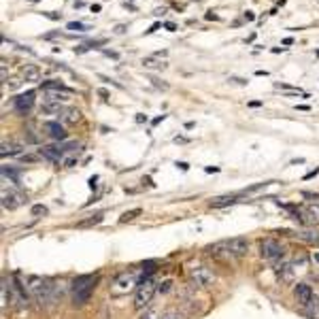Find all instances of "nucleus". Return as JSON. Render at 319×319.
I'll return each mask as SVG.
<instances>
[{"instance_id": "obj_35", "label": "nucleus", "mask_w": 319, "mask_h": 319, "mask_svg": "<svg viewBox=\"0 0 319 319\" xmlns=\"http://www.w3.org/2000/svg\"><path fill=\"white\" fill-rule=\"evenodd\" d=\"M60 30H51V32H47V34H43V38L45 40H51V38H57V37H60Z\"/></svg>"}, {"instance_id": "obj_34", "label": "nucleus", "mask_w": 319, "mask_h": 319, "mask_svg": "<svg viewBox=\"0 0 319 319\" xmlns=\"http://www.w3.org/2000/svg\"><path fill=\"white\" fill-rule=\"evenodd\" d=\"M170 287H172V281H164V283H160V285H158V292L166 294V292H170Z\"/></svg>"}, {"instance_id": "obj_25", "label": "nucleus", "mask_w": 319, "mask_h": 319, "mask_svg": "<svg viewBox=\"0 0 319 319\" xmlns=\"http://www.w3.org/2000/svg\"><path fill=\"white\" fill-rule=\"evenodd\" d=\"M275 88H277V90L287 92V94H292V96H306L300 88H292V85H287V83H275Z\"/></svg>"}, {"instance_id": "obj_47", "label": "nucleus", "mask_w": 319, "mask_h": 319, "mask_svg": "<svg viewBox=\"0 0 319 319\" xmlns=\"http://www.w3.org/2000/svg\"><path fill=\"white\" fill-rule=\"evenodd\" d=\"M296 109H298V111H309V104H298V107H296Z\"/></svg>"}, {"instance_id": "obj_21", "label": "nucleus", "mask_w": 319, "mask_h": 319, "mask_svg": "<svg viewBox=\"0 0 319 319\" xmlns=\"http://www.w3.org/2000/svg\"><path fill=\"white\" fill-rule=\"evenodd\" d=\"M304 313H306V317H311V319H319V298L317 296H313L311 302L304 306Z\"/></svg>"}, {"instance_id": "obj_24", "label": "nucleus", "mask_w": 319, "mask_h": 319, "mask_svg": "<svg viewBox=\"0 0 319 319\" xmlns=\"http://www.w3.org/2000/svg\"><path fill=\"white\" fill-rule=\"evenodd\" d=\"M104 219L102 213H96V215H92L90 219H83V222H79V228H92V225H98Z\"/></svg>"}, {"instance_id": "obj_23", "label": "nucleus", "mask_w": 319, "mask_h": 319, "mask_svg": "<svg viewBox=\"0 0 319 319\" xmlns=\"http://www.w3.org/2000/svg\"><path fill=\"white\" fill-rule=\"evenodd\" d=\"M40 88H43L45 92H51V90H68L66 85H64L62 81H57V79H49V81H43V83H40Z\"/></svg>"}, {"instance_id": "obj_13", "label": "nucleus", "mask_w": 319, "mask_h": 319, "mask_svg": "<svg viewBox=\"0 0 319 319\" xmlns=\"http://www.w3.org/2000/svg\"><path fill=\"white\" fill-rule=\"evenodd\" d=\"M38 153H40V158H45L49 162L64 160V147H54V145H47V147H40Z\"/></svg>"}, {"instance_id": "obj_48", "label": "nucleus", "mask_w": 319, "mask_h": 319, "mask_svg": "<svg viewBox=\"0 0 319 319\" xmlns=\"http://www.w3.org/2000/svg\"><path fill=\"white\" fill-rule=\"evenodd\" d=\"M164 13H166V9L162 7V9H155V13H153V15H155V17H160V15H164Z\"/></svg>"}, {"instance_id": "obj_32", "label": "nucleus", "mask_w": 319, "mask_h": 319, "mask_svg": "<svg viewBox=\"0 0 319 319\" xmlns=\"http://www.w3.org/2000/svg\"><path fill=\"white\" fill-rule=\"evenodd\" d=\"M160 315H162V313H158V311L145 309V313H143V315H141V319H160Z\"/></svg>"}, {"instance_id": "obj_27", "label": "nucleus", "mask_w": 319, "mask_h": 319, "mask_svg": "<svg viewBox=\"0 0 319 319\" xmlns=\"http://www.w3.org/2000/svg\"><path fill=\"white\" fill-rule=\"evenodd\" d=\"M77 162H79V149L62 160V168H73V166H77Z\"/></svg>"}, {"instance_id": "obj_3", "label": "nucleus", "mask_w": 319, "mask_h": 319, "mask_svg": "<svg viewBox=\"0 0 319 319\" xmlns=\"http://www.w3.org/2000/svg\"><path fill=\"white\" fill-rule=\"evenodd\" d=\"M141 281H145L141 268H138V270H124V272H119V275L113 279L111 289H109V292H111L113 298L128 296L132 289H136L138 285H141Z\"/></svg>"}, {"instance_id": "obj_33", "label": "nucleus", "mask_w": 319, "mask_h": 319, "mask_svg": "<svg viewBox=\"0 0 319 319\" xmlns=\"http://www.w3.org/2000/svg\"><path fill=\"white\" fill-rule=\"evenodd\" d=\"M32 215H47V206H43V205H34L32 206Z\"/></svg>"}, {"instance_id": "obj_36", "label": "nucleus", "mask_w": 319, "mask_h": 319, "mask_svg": "<svg viewBox=\"0 0 319 319\" xmlns=\"http://www.w3.org/2000/svg\"><path fill=\"white\" fill-rule=\"evenodd\" d=\"M4 83H7L11 90H17V88L21 85V81H17V79H9V81H4Z\"/></svg>"}, {"instance_id": "obj_31", "label": "nucleus", "mask_w": 319, "mask_h": 319, "mask_svg": "<svg viewBox=\"0 0 319 319\" xmlns=\"http://www.w3.org/2000/svg\"><path fill=\"white\" fill-rule=\"evenodd\" d=\"M160 319H183V315H181V313H179V311H166V313H162V315H160Z\"/></svg>"}, {"instance_id": "obj_17", "label": "nucleus", "mask_w": 319, "mask_h": 319, "mask_svg": "<svg viewBox=\"0 0 319 319\" xmlns=\"http://www.w3.org/2000/svg\"><path fill=\"white\" fill-rule=\"evenodd\" d=\"M143 66L145 68H153V71H164L166 68V62L162 60L160 56H147V57H143Z\"/></svg>"}, {"instance_id": "obj_57", "label": "nucleus", "mask_w": 319, "mask_h": 319, "mask_svg": "<svg viewBox=\"0 0 319 319\" xmlns=\"http://www.w3.org/2000/svg\"><path fill=\"white\" fill-rule=\"evenodd\" d=\"M30 2H38V0H30Z\"/></svg>"}, {"instance_id": "obj_29", "label": "nucleus", "mask_w": 319, "mask_h": 319, "mask_svg": "<svg viewBox=\"0 0 319 319\" xmlns=\"http://www.w3.org/2000/svg\"><path fill=\"white\" fill-rule=\"evenodd\" d=\"M298 239H302V241H309V243H319V234L317 232H298Z\"/></svg>"}, {"instance_id": "obj_26", "label": "nucleus", "mask_w": 319, "mask_h": 319, "mask_svg": "<svg viewBox=\"0 0 319 319\" xmlns=\"http://www.w3.org/2000/svg\"><path fill=\"white\" fill-rule=\"evenodd\" d=\"M11 179L13 183H19V170H15V168H9V166H2V179Z\"/></svg>"}, {"instance_id": "obj_2", "label": "nucleus", "mask_w": 319, "mask_h": 319, "mask_svg": "<svg viewBox=\"0 0 319 319\" xmlns=\"http://www.w3.org/2000/svg\"><path fill=\"white\" fill-rule=\"evenodd\" d=\"M98 275H79L75 277L73 283H71V298H73V304L75 306H83L88 300L92 298L94 289L98 285Z\"/></svg>"}, {"instance_id": "obj_1", "label": "nucleus", "mask_w": 319, "mask_h": 319, "mask_svg": "<svg viewBox=\"0 0 319 319\" xmlns=\"http://www.w3.org/2000/svg\"><path fill=\"white\" fill-rule=\"evenodd\" d=\"M206 251L211 253L213 258H219V260H236V258L247 255L249 241L243 239V236H234V239H230V241H222V243H215V245L206 247Z\"/></svg>"}, {"instance_id": "obj_42", "label": "nucleus", "mask_w": 319, "mask_h": 319, "mask_svg": "<svg viewBox=\"0 0 319 319\" xmlns=\"http://www.w3.org/2000/svg\"><path fill=\"white\" fill-rule=\"evenodd\" d=\"M102 54H104V56H109V57H115V60L119 57V56H117V51H111V49H102Z\"/></svg>"}, {"instance_id": "obj_10", "label": "nucleus", "mask_w": 319, "mask_h": 319, "mask_svg": "<svg viewBox=\"0 0 319 319\" xmlns=\"http://www.w3.org/2000/svg\"><path fill=\"white\" fill-rule=\"evenodd\" d=\"M32 104H34V92H26V94H19V96H15V98H13V107H15V111H17V113H21V115H26L28 111H30Z\"/></svg>"}, {"instance_id": "obj_28", "label": "nucleus", "mask_w": 319, "mask_h": 319, "mask_svg": "<svg viewBox=\"0 0 319 319\" xmlns=\"http://www.w3.org/2000/svg\"><path fill=\"white\" fill-rule=\"evenodd\" d=\"M66 30L85 32V30H90V26H88V24H81V21H68V24H66Z\"/></svg>"}, {"instance_id": "obj_22", "label": "nucleus", "mask_w": 319, "mask_h": 319, "mask_svg": "<svg viewBox=\"0 0 319 319\" xmlns=\"http://www.w3.org/2000/svg\"><path fill=\"white\" fill-rule=\"evenodd\" d=\"M40 113H45V115L62 113V104H57V102H43V104H40Z\"/></svg>"}, {"instance_id": "obj_40", "label": "nucleus", "mask_w": 319, "mask_h": 319, "mask_svg": "<svg viewBox=\"0 0 319 319\" xmlns=\"http://www.w3.org/2000/svg\"><path fill=\"white\" fill-rule=\"evenodd\" d=\"M319 175V166L315 168V170H311V172H306L304 175V181H309V179H313V177H317Z\"/></svg>"}, {"instance_id": "obj_43", "label": "nucleus", "mask_w": 319, "mask_h": 319, "mask_svg": "<svg viewBox=\"0 0 319 319\" xmlns=\"http://www.w3.org/2000/svg\"><path fill=\"white\" fill-rule=\"evenodd\" d=\"M128 30V26H124V24H119V26H115V34H124Z\"/></svg>"}, {"instance_id": "obj_8", "label": "nucleus", "mask_w": 319, "mask_h": 319, "mask_svg": "<svg viewBox=\"0 0 319 319\" xmlns=\"http://www.w3.org/2000/svg\"><path fill=\"white\" fill-rule=\"evenodd\" d=\"M28 285H21L17 275L13 277V283H11L9 292H11V302H13L17 309H28V292H26Z\"/></svg>"}, {"instance_id": "obj_38", "label": "nucleus", "mask_w": 319, "mask_h": 319, "mask_svg": "<svg viewBox=\"0 0 319 319\" xmlns=\"http://www.w3.org/2000/svg\"><path fill=\"white\" fill-rule=\"evenodd\" d=\"M253 19H255L253 11H245V13H243V21H253Z\"/></svg>"}, {"instance_id": "obj_53", "label": "nucleus", "mask_w": 319, "mask_h": 319, "mask_svg": "<svg viewBox=\"0 0 319 319\" xmlns=\"http://www.w3.org/2000/svg\"><path fill=\"white\" fill-rule=\"evenodd\" d=\"M136 121L138 124H143V121H147V117H145V115H136Z\"/></svg>"}, {"instance_id": "obj_41", "label": "nucleus", "mask_w": 319, "mask_h": 319, "mask_svg": "<svg viewBox=\"0 0 319 319\" xmlns=\"http://www.w3.org/2000/svg\"><path fill=\"white\" fill-rule=\"evenodd\" d=\"M160 26H162V24H160V21H155V24H153L151 28H149V30H145V34H153L155 30H160Z\"/></svg>"}, {"instance_id": "obj_59", "label": "nucleus", "mask_w": 319, "mask_h": 319, "mask_svg": "<svg viewBox=\"0 0 319 319\" xmlns=\"http://www.w3.org/2000/svg\"><path fill=\"white\" fill-rule=\"evenodd\" d=\"M198 2H200V0H198Z\"/></svg>"}, {"instance_id": "obj_54", "label": "nucleus", "mask_w": 319, "mask_h": 319, "mask_svg": "<svg viewBox=\"0 0 319 319\" xmlns=\"http://www.w3.org/2000/svg\"><path fill=\"white\" fill-rule=\"evenodd\" d=\"M177 166H179V168H181V170H188V168H189L188 164H185V162H179V164H177Z\"/></svg>"}, {"instance_id": "obj_44", "label": "nucleus", "mask_w": 319, "mask_h": 319, "mask_svg": "<svg viewBox=\"0 0 319 319\" xmlns=\"http://www.w3.org/2000/svg\"><path fill=\"white\" fill-rule=\"evenodd\" d=\"M230 81H234V83H239V85H247V81L241 77H230Z\"/></svg>"}, {"instance_id": "obj_39", "label": "nucleus", "mask_w": 319, "mask_h": 319, "mask_svg": "<svg viewBox=\"0 0 319 319\" xmlns=\"http://www.w3.org/2000/svg\"><path fill=\"white\" fill-rule=\"evenodd\" d=\"M149 81H151V83L155 85V88H162V90H168V83H160V81H158V79H155V77H151V79H149Z\"/></svg>"}, {"instance_id": "obj_16", "label": "nucleus", "mask_w": 319, "mask_h": 319, "mask_svg": "<svg viewBox=\"0 0 319 319\" xmlns=\"http://www.w3.org/2000/svg\"><path fill=\"white\" fill-rule=\"evenodd\" d=\"M21 151H24V147H21L19 143H13V141H4L2 143V149H0V155L2 158H13V155H19Z\"/></svg>"}, {"instance_id": "obj_51", "label": "nucleus", "mask_w": 319, "mask_h": 319, "mask_svg": "<svg viewBox=\"0 0 319 319\" xmlns=\"http://www.w3.org/2000/svg\"><path fill=\"white\" fill-rule=\"evenodd\" d=\"M249 107H262V102H260V100H251V102H249Z\"/></svg>"}, {"instance_id": "obj_56", "label": "nucleus", "mask_w": 319, "mask_h": 319, "mask_svg": "<svg viewBox=\"0 0 319 319\" xmlns=\"http://www.w3.org/2000/svg\"><path fill=\"white\" fill-rule=\"evenodd\" d=\"M279 51H285V47H272V54H279Z\"/></svg>"}, {"instance_id": "obj_11", "label": "nucleus", "mask_w": 319, "mask_h": 319, "mask_svg": "<svg viewBox=\"0 0 319 319\" xmlns=\"http://www.w3.org/2000/svg\"><path fill=\"white\" fill-rule=\"evenodd\" d=\"M294 296H296V300H298V304L306 306V304L311 302V298H313L315 294H313L311 285H306V283H298V285L294 287Z\"/></svg>"}, {"instance_id": "obj_50", "label": "nucleus", "mask_w": 319, "mask_h": 319, "mask_svg": "<svg viewBox=\"0 0 319 319\" xmlns=\"http://www.w3.org/2000/svg\"><path fill=\"white\" fill-rule=\"evenodd\" d=\"M311 260H313V262H315V264H319V251L313 253V255H311Z\"/></svg>"}, {"instance_id": "obj_6", "label": "nucleus", "mask_w": 319, "mask_h": 319, "mask_svg": "<svg viewBox=\"0 0 319 319\" xmlns=\"http://www.w3.org/2000/svg\"><path fill=\"white\" fill-rule=\"evenodd\" d=\"M189 279L196 287H208L215 281V275H213V270L206 268L205 264H194L189 268Z\"/></svg>"}, {"instance_id": "obj_58", "label": "nucleus", "mask_w": 319, "mask_h": 319, "mask_svg": "<svg viewBox=\"0 0 319 319\" xmlns=\"http://www.w3.org/2000/svg\"><path fill=\"white\" fill-rule=\"evenodd\" d=\"M317 56H319V51H317Z\"/></svg>"}, {"instance_id": "obj_46", "label": "nucleus", "mask_w": 319, "mask_h": 319, "mask_svg": "<svg viewBox=\"0 0 319 319\" xmlns=\"http://www.w3.org/2000/svg\"><path fill=\"white\" fill-rule=\"evenodd\" d=\"M205 19H208V21H211V19H217V15L213 13V11H208V13L205 15Z\"/></svg>"}, {"instance_id": "obj_30", "label": "nucleus", "mask_w": 319, "mask_h": 319, "mask_svg": "<svg viewBox=\"0 0 319 319\" xmlns=\"http://www.w3.org/2000/svg\"><path fill=\"white\" fill-rule=\"evenodd\" d=\"M136 215H141V208H132V211H126L124 215L119 217V224H126V222H132Z\"/></svg>"}, {"instance_id": "obj_55", "label": "nucleus", "mask_w": 319, "mask_h": 319, "mask_svg": "<svg viewBox=\"0 0 319 319\" xmlns=\"http://www.w3.org/2000/svg\"><path fill=\"white\" fill-rule=\"evenodd\" d=\"M217 170H219L217 166H206V172H217Z\"/></svg>"}, {"instance_id": "obj_7", "label": "nucleus", "mask_w": 319, "mask_h": 319, "mask_svg": "<svg viewBox=\"0 0 319 319\" xmlns=\"http://www.w3.org/2000/svg\"><path fill=\"white\" fill-rule=\"evenodd\" d=\"M260 255H262L264 260H268V262H279V260H283V255H285V249L277 241L266 239L260 243Z\"/></svg>"}, {"instance_id": "obj_4", "label": "nucleus", "mask_w": 319, "mask_h": 319, "mask_svg": "<svg viewBox=\"0 0 319 319\" xmlns=\"http://www.w3.org/2000/svg\"><path fill=\"white\" fill-rule=\"evenodd\" d=\"M28 292L40 306H47L54 300V283L47 277H38V275H30L28 277Z\"/></svg>"}, {"instance_id": "obj_19", "label": "nucleus", "mask_w": 319, "mask_h": 319, "mask_svg": "<svg viewBox=\"0 0 319 319\" xmlns=\"http://www.w3.org/2000/svg\"><path fill=\"white\" fill-rule=\"evenodd\" d=\"M79 119H81V113L77 111V109H64V111L60 113L62 124H77Z\"/></svg>"}, {"instance_id": "obj_52", "label": "nucleus", "mask_w": 319, "mask_h": 319, "mask_svg": "<svg viewBox=\"0 0 319 319\" xmlns=\"http://www.w3.org/2000/svg\"><path fill=\"white\" fill-rule=\"evenodd\" d=\"M92 13H100V4H92Z\"/></svg>"}, {"instance_id": "obj_45", "label": "nucleus", "mask_w": 319, "mask_h": 319, "mask_svg": "<svg viewBox=\"0 0 319 319\" xmlns=\"http://www.w3.org/2000/svg\"><path fill=\"white\" fill-rule=\"evenodd\" d=\"M164 28H166V30H170V32H175V30H177V26L172 24V21H166V24H164Z\"/></svg>"}, {"instance_id": "obj_9", "label": "nucleus", "mask_w": 319, "mask_h": 319, "mask_svg": "<svg viewBox=\"0 0 319 319\" xmlns=\"http://www.w3.org/2000/svg\"><path fill=\"white\" fill-rule=\"evenodd\" d=\"M26 202V194H21V191L17 189H2V206L9 208V211H15V208H19L21 205Z\"/></svg>"}, {"instance_id": "obj_20", "label": "nucleus", "mask_w": 319, "mask_h": 319, "mask_svg": "<svg viewBox=\"0 0 319 319\" xmlns=\"http://www.w3.org/2000/svg\"><path fill=\"white\" fill-rule=\"evenodd\" d=\"M24 79L30 81V83H37V81H40L38 66H34V64H28V66H24Z\"/></svg>"}, {"instance_id": "obj_15", "label": "nucleus", "mask_w": 319, "mask_h": 319, "mask_svg": "<svg viewBox=\"0 0 319 319\" xmlns=\"http://www.w3.org/2000/svg\"><path fill=\"white\" fill-rule=\"evenodd\" d=\"M302 215H304V224H319V205L317 202H311V205L302 206Z\"/></svg>"}, {"instance_id": "obj_37", "label": "nucleus", "mask_w": 319, "mask_h": 319, "mask_svg": "<svg viewBox=\"0 0 319 319\" xmlns=\"http://www.w3.org/2000/svg\"><path fill=\"white\" fill-rule=\"evenodd\" d=\"M45 17H47V19H60V13H56V11H45V13H43Z\"/></svg>"}, {"instance_id": "obj_12", "label": "nucleus", "mask_w": 319, "mask_h": 319, "mask_svg": "<svg viewBox=\"0 0 319 319\" xmlns=\"http://www.w3.org/2000/svg\"><path fill=\"white\" fill-rule=\"evenodd\" d=\"M277 275H279V279L283 283H294L296 279V268H294V264L292 262H281V264H277Z\"/></svg>"}, {"instance_id": "obj_18", "label": "nucleus", "mask_w": 319, "mask_h": 319, "mask_svg": "<svg viewBox=\"0 0 319 319\" xmlns=\"http://www.w3.org/2000/svg\"><path fill=\"white\" fill-rule=\"evenodd\" d=\"M239 196L236 194H225V196H217V198L211 200V208H224V206H230L234 205Z\"/></svg>"}, {"instance_id": "obj_5", "label": "nucleus", "mask_w": 319, "mask_h": 319, "mask_svg": "<svg viewBox=\"0 0 319 319\" xmlns=\"http://www.w3.org/2000/svg\"><path fill=\"white\" fill-rule=\"evenodd\" d=\"M155 292H158V285H155L151 279L141 281V285L136 287V294H134V309L136 311L149 309V304H151Z\"/></svg>"}, {"instance_id": "obj_14", "label": "nucleus", "mask_w": 319, "mask_h": 319, "mask_svg": "<svg viewBox=\"0 0 319 319\" xmlns=\"http://www.w3.org/2000/svg\"><path fill=\"white\" fill-rule=\"evenodd\" d=\"M45 130H47V134L51 138H56V141H66V136H68L60 121H47V124H45Z\"/></svg>"}, {"instance_id": "obj_49", "label": "nucleus", "mask_w": 319, "mask_h": 319, "mask_svg": "<svg viewBox=\"0 0 319 319\" xmlns=\"http://www.w3.org/2000/svg\"><path fill=\"white\" fill-rule=\"evenodd\" d=\"M96 181H98V177H92V179H90V188H92V189H96Z\"/></svg>"}]
</instances>
